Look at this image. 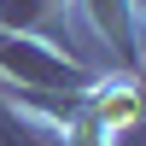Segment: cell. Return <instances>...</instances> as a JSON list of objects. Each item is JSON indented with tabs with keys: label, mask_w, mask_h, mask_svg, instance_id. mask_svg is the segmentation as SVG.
Returning <instances> with one entry per match:
<instances>
[{
	"label": "cell",
	"mask_w": 146,
	"mask_h": 146,
	"mask_svg": "<svg viewBox=\"0 0 146 146\" xmlns=\"http://www.w3.org/2000/svg\"><path fill=\"white\" fill-rule=\"evenodd\" d=\"M0 64L35 94H53V88H88V70L70 64V58L47 53L41 41H23L18 29H0Z\"/></svg>",
	"instance_id": "obj_1"
},
{
	"label": "cell",
	"mask_w": 146,
	"mask_h": 146,
	"mask_svg": "<svg viewBox=\"0 0 146 146\" xmlns=\"http://www.w3.org/2000/svg\"><path fill=\"white\" fill-rule=\"evenodd\" d=\"M82 105H88V111L100 117V123L111 129V135H123L129 123H140V111H146L140 88H135L129 76H117V82H94V94H88Z\"/></svg>",
	"instance_id": "obj_2"
},
{
	"label": "cell",
	"mask_w": 146,
	"mask_h": 146,
	"mask_svg": "<svg viewBox=\"0 0 146 146\" xmlns=\"http://www.w3.org/2000/svg\"><path fill=\"white\" fill-rule=\"evenodd\" d=\"M88 12H94V29L135 58V47H140V0H88Z\"/></svg>",
	"instance_id": "obj_3"
},
{
	"label": "cell",
	"mask_w": 146,
	"mask_h": 146,
	"mask_svg": "<svg viewBox=\"0 0 146 146\" xmlns=\"http://www.w3.org/2000/svg\"><path fill=\"white\" fill-rule=\"evenodd\" d=\"M111 140H117L111 129H105L88 105H76V117H70V129H64V146H111Z\"/></svg>",
	"instance_id": "obj_4"
},
{
	"label": "cell",
	"mask_w": 146,
	"mask_h": 146,
	"mask_svg": "<svg viewBox=\"0 0 146 146\" xmlns=\"http://www.w3.org/2000/svg\"><path fill=\"white\" fill-rule=\"evenodd\" d=\"M47 6H53V0H0V29H23V23H35Z\"/></svg>",
	"instance_id": "obj_5"
}]
</instances>
